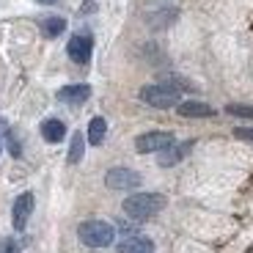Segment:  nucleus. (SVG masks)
I'll return each mask as SVG.
<instances>
[{
	"label": "nucleus",
	"instance_id": "3",
	"mask_svg": "<svg viewBox=\"0 0 253 253\" xmlns=\"http://www.w3.org/2000/svg\"><path fill=\"white\" fill-rule=\"evenodd\" d=\"M140 99L146 102V105H152V108H179L182 102H179V91L173 88V85H146V88H140Z\"/></svg>",
	"mask_w": 253,
	"mask_h": 253
},
{
	"label": "nucleus",
	"instance_id": "17",
	"mask_svg": "<svg viewBox=\"0 0 253 253\" xmlns=\"http://www.w3.org/2000/svg\"><path fill=\"white\" fill-rule=\"evenodd\" d=\"M234 138H240V140H253V129H248V126H237V129H234Z\"/></svg>",
	"mask_w": 253,
	"mask_h": 253
},
{
	"label": "nucleus",
	"instance_id": "9",
	"mask_svg": "<svg viewBox=\"0 0 253 253\" xmlns=\"http://www.w3.org/2000/svg\"><path fill=\"white\" fill-rule=\"evenodd\" d=\"M88 96H91V88H88V85H66V88L58 91V102H63V105H72V108L83 105Z\"/></svg>",
	"mask_w": 253,
	"mask_h": 253
},
{
	"label": "nucleus",
	"instance_id": "5",
	"mask_svg": "<svg viewBox=\"0 0 253 253\" xmlns=\"http://www.w3.org/2000/svg\"><path fill=\"white\" fill-rule=\"evenodd\" d=\"M105 184L110 190H135L140 184V176L132 168H110L108 176H105Z\"/></svg>",
	"mask_w": 253,
	"mask_h": 253
},
{
	"label": "nucleus",
	"instance_id": "20",
	"mask_svg": "<svg viewBox=\"0 0 253 253\" xmlns=\"http://www.w3.org/2000/svg\"><path fill=\"white\" fill-rule=\"evenodd\" d=\"M36 3H44V6H52V3H58V0H36Z\"/></svg>",
	"mask_w": 253,
	"mask_h": 253
},
{
	"label": "nucleus",
	"instance_id": "1",
	"mask_svg": "<svg viewBox=\"0 0 253 253\" xmlns=\"http://www.w3.org/2000/svg\"><path fill=\"white\" fill-rule=\"evenodd\" d=\"M165 209V196L160 193H135L124 198V215L132 220H149Z\"/></svg>",
	"mask_w": 253,
	"mask_h": 253
},
{
	"label": "nucleus",
	"instance_id": "12",
	"mask_svg": "<svg viewBox=\"0 0 253 253\" xmlns=\"http://www.w3.org/2000/svg\"><path fill=\"white\" fill-rule=\"evenodd\" d=\"M190 149H193V143H179V146H168V149H165V152L160 154V165H163V168H171V165H176L179 160H182L184 154L190 152Z\"/></svg>",
	"mask_w": 253,
	"mask_h": 253
},
{
	"label": "nucleus",
	"instance_id": "15",
	"mask_svg": "<svg viewBox=\"0 0 253 253\" xmlns=\"http://www.w3.org/2000/svg\"><path fill=\"white\" fill-rule=\"evenodd\" d=\"M83 152H85V138L80 132H75L72 135V146H69V163L77 165L83 160Z\"/></svg>",
	"mask_w": 253,
	"mask_h": 253
},
{
	"label": "nucleus",
	"instance_id": "6",
	"mask_svg": "<svg viewBox=\"0 0 253 253\" xmlns=\"http://www.w3.org/2000/svg\"><path fill=\"white\" fill-rule=\"evenodd\" d=\"M91 50H94V42H91L88 33H77V36L69 39V44H66V52H69V58L75 63H88Z\"/></svg>",
	"mask_w": 253,
	"mask_h": 253
},
{
	"label": "nucleus",
	"instance_id": "2",
	"mask_svg": "<svg viewBox=\"0 0 253 253\" xmlns=\"http://www.w3.org/2000/svg\"><path fill=\"white\" fill-rule=\"evenodd\" d=\"M77 237H80L83 245H88V248H108V245H113L116 228L105 220H85L77 228Z\"/></svg>",
	"mask_w": 253,
	"mask_h": 253
},
{
	"label": "nucleus",
	"instance_id": "18",
	"mask_svg": "<svg viewBox=\"0 0 253 253\" xmlns=\"http://www.w3.org/2000/svg\"><path fill=\"white\" fill-rule=\"evenodd\" d=\"M0 253H19V245L14 240H3V245H0Z\"/></svg>",
	"mask_w": 253,
	"mask_h": 253
},
{
	"label": "nucleus",
	"instance_id": "13",
	"mask_svg": "<svg viewBox=\"0 0 253 253\" xmlns=\"http://www.w3.org/2000/svg\"><path fill=\"white\" fill-rule=\"evenodd\" d=\"M39 28H42V33H44L47 39H58L63 31H66V19L63 17H44L42 22H39Z\"/></svg>",
	"mask_w": 253,
	"mask_h": 253
},
{
	"label": "nucleus",
	"instance_id": "16",
	"mask_svg": "<svg viewBox=\"0 0 253 253\" xmlns=\"http://www.w3.org/2000/svg\"><path fill=\"white\" fill-rule=\"evenodd\" d=\"M228 116H240V119H253V105H226Z\"/></svg>",
	"mask_w": 253,
	"mask_h": 253
},
{
	"label": "nucleus",
	"instance_id": "19",
	"mask_svg": "<svg viewBox=\"0 0 253 253\" xmlns=\"http://www.w3.org/2000/svg\"><path fill=\"white\" fill-rule=\"evenodd\" d=\"M3 132H6V121L0 119V140H3Z\"/></svg>",
	"mask_w": 253,
	"mask_h": 253
},
{
	"label": "nucleus",
	"instance_id": "11",
	"mask_svg": "<svg viewBox=\"0 0 253 253\" xmlns=\"http://www.w3.org/2000/svg\"><path fill=\"white\" fill-rule=\"evenodd\" d=\"M179 116H184V119H209V116H215V110L204 105V102H182Z\"/></svg>",
	"mask_w": 253,
	"mask_h": 253
},
{
	"label": "nucleus",
	"instance_id": "4",
	"mask_svg": "<svg viewBox=\"0 0 253 253\" xmlns=\"http://www.w3.org/2000/svg\"><path fill=\"white\" fill-rule=\"evenodd\" d=\"M168 146H173V135L171 132H146L135 140V149L140 154H149V152H165Z\"/></svg>",
	"mask_w": 253,
	"mask_h": 253
},
{
	"label": "nucleus",
	"instance_id": "8",
	"mask_svg": "<svg viewBox=\"0 0 253 253\" xmlns=\"http://www.w3.org/2000/svg\"><path fill=\"white\" fill-rule=\"evenodd\" d=\"M119 253H154V245L152 240H146V237H138V234H126L124 240L116 245Z\"/></svg>",
	"mask_w": 253,
	"mask_h": 253
},
{
	"label": "nucleus",
	"instance_id": "7",
	"mask_svg": "<svg viewBox=\"0 0 253 253\" xmlns=\"http://www.w3.org/2000/svg\"><path fill=\"white\" fill-rule=\"evenodd\" d=\"M33 212V193H22V196L14 201L11 209V223H14V231H22L28 226V217Z\"/></svg>",
	"mask_w": 253,
	"mask_h": 253
},
{
	"label": "nucleus",
	"instance_id": "10",
	"mask_svg": "<svg viewBox=\"0 0 253 253\" xmlns=\"http://www.w3.org/2000/svg\"><path fill=\"white\" fill-rule=\"evenodd\" d=\"M42 138L47 140V143H61L63 138H66V124L58 119H47L44 124H42Z\"/></svg>",
	"mask_w": 253,
	"mask_h": 253
},
{
	"label": "nucleus",
	"instance_id": "14",
	"mask_svg": "<svg viewBox=\"0 0 253 253\" xmlns=\"http://www.w3.org/2000/svg\"><path fill=\"white\" fill-rule=\"evenodd\" d=\"M105 132H108V121L102 119V116H94V119H91V124H88V143L102 146Z\"/></svg>",
	"mask_w": 253,
	"mask_h": 253
}]
</instances>
